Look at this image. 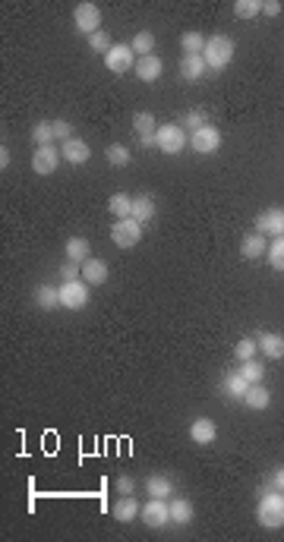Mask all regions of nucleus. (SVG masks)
Returning a JSON list of instances; mask_svg holds the SVG:
<instances>
[{"label":"nucleus","mask_w":284,"mask_h":542,"mask_svg":"<svg viewBox=\"0 0 284 542\" xmlns=\"http://www.w3.org/2000/svg\"><path fill=\"white\" fill-rule=\"evenodd\" d=\"M189 438L196 445H212L215 438H218V426H215L209 416H199L189 423Z\"/></svg>","instance_id":"4468645a"},{"label":"nucleus","mask_w":284,"mask_h":542,"mask_svg":"<svg viewBox=\"0 0 284 542\" xmlns=\"http://www.w3.org/2000/svg\"><path fill=\"white\" fill-rule=\"evenodd\" d=\"M130 47H133V54H136V57H152V47H155V35H152V32H139V35H133Z\"/></svg>","instance_id":"c85d7f7f"},{"label":"nucleus","mask_w":284,"mask_h":542,"mask_svg":"<svg viewBox=\"0 0 284 542\" xmlns=\"http://www.w3.org/2000/svg\"><path fill=\"white\" fill-rule=\"evenodd\" d=\"M268 403H272V391L265 385H250V391L244 394V407L250 410H268Z\"/></svg>","instance_id":"6ab92c4d"},{"label":"nucleus","mask_w":284,"mask_h":542,"mask_svg":"<svg viewBox=\"0 0 284 542\" xmlns=\"http://www.w3.org/2000/svg\"><path fill=\"white\" fill-rule=\"evenodd\" d=\"M205 120H209V117H205V110L193 108V110H187V114H183V130L196 132V130H202V126H205Z\"/></svg>","instance_id":"e433bc0d"},{"label":"nucleus","mask_w":284,"mask_h":542,"mask_svg":"<svg viewBox=\"0 0 284 542\" xmlns=\"http://www.w3.org/2000/svg\"><path fill=\"white\" fill-rule=\"evenodd\" d=\"M256 353H259V344L252 341V338H244V341H237L234 357L240 360V363H246V360H256Z\"/></svg>","instance_id":"72a5a7b5"},{"label":"nucleus","mask_w":284,"mask_h":542,"mask_svg":"<svg viewBox=\"0 0 284 542\" xmlns=\"http://www.w3.org/2000/svg\"><path fill=\"white\" fill-rule=\"evenodd\" d=\"M136 79H139V82H158V79H161V73H165V63H161V57H139V60H136Z\"/></svg>","instance_id":"f8f14e48"},{"label":"nucleus","mask_w":284,"mask_h":542,"mask_svg":"<svg viewBox=\"0 0 284 542\" xmlns=\"http://www.w3.org/2000/svg\"><path fill=\"white\" fill-rule=\"evenodd\" d=\"M67 259H70V262H86V259H92L88 256V252H92V246H88V240L86 237H70V240H67Z\"/></svg>","instance_id":"b1692460"},{"label":"nucleus","mask_w":284,"mask_h":542,"mask_svg":"<svg viewBox=\"0 0 284 542\" xmlns=\"http://www.w3.org/2000/svg\"><path fill=\"white\" fill-rule=\"evenodd\" d=\"M189 148L193 152H199V155H215L221 148V130L212 123H205L202 130L189 132Z\"/></svg>","instance_id":"0eeeda50"},{"label":"nucleus","mask_w":284,"mask_h":542,"mask_svg":"<svg viewBox=\"0 0 284 542\" xmlns=\"http://www.w3.org/2000/svg\"><path fill=\"white\" fill-rule=\"evenodd\" d=\"M133 488H136V482L130 480V476H120V480H117V492H120V495H133Z\"/></svg>","instance_id":"a19ab883"},{"label":"nucleus","mask_w":284,"mask_h":542,"mask_svg":"<svg viewBox=\"0 0 284 542\" xmlns=\"http://www.w3.org/2000/svg\"><path fill=\"white\" fill-rule=\"evenodd\" d=\"M272 488H278V492H284V467H278V470L272 473Z\"/></svg>","instance_id":"79ce46f5"},{"label":"nucleus","mask_w":284,"mask_h":542,"mask_svg":"<svg viewBox=\"0 0 284 542\" xmlns=\"http://www.w3.org/2000/svg\"><path fill=\"white\" fill-rule=\"evenodd\" d=\"M110 240H114V246H120V249L139 246L142 224H139V221H133V217H120V221H114V227H110Z\"/></svg>","instance_id":"20e7f679"},{"label":"nucleus","mask_w":284,"mask_h":542,"mask_svg":"<svg viewBox=\"0 0 284 542\" xmlns=\"http://www.w3.org/2000/svg\"><path fill=\"white\" fill-rule=\"evenodd\" d=\"M205 73H209V67H205L202 54H183V60H180V79H187V82H199Z\"/></svg>","instance_id":"2eb2a0df"},{"label":"nucleus","mask_w":284,"mask_h":542,"mask_svg":"<svg viewBox=\"0 0 284 542\" xmlns=\"http://www.w3.org/2000/svg\"><path fill=\"white\" fill-rule=\"evenodd\" d=\"M145 488H149V498H171L174 495V480H167V476L155 473V476L145 480Z\"/></svg>","instance_id":"5701e85b"},{"label":"nucleus","mask_w":284,"mask_h":542,"mask_svg":"<svg viewBox=\"0 0 284 542\" xmlns=\"http://www.w3.org/2000/svg\"><path fill=\"white\" fill-rule=\"evenodd\" d=\"M234 13L240 16V19H252V16L262 13V3L259 0H237L234 3Z\"/></svg>","instance_id":"c9c22d12"},{"label":"nucleus","mask_w":284,"mask_h":542,"mask_svg":"<svg viewBox=\"0 0 284 542\" xmlns=\"http://www.w3.org/2000/svg\"><path fill=\"white\" fill-rule=\"evenodd\" d=\"M54 136H57L60 142L76 139V136H73V123H70V120H54Z\"/></svg>","instance_id":"58836bf2"},{"label":"nucleus","mask_w":284,"mask_h":542,"mask_svg":"<svg viewBox=\"0 0 284 542\" xmlns=\"http://www.w3.org/2000/svg\"><path fill=\"white\" fill-rule=\"evenodd\" d=\"M110 35H108V32H95V35H88V47H92V51H98V54H108V51H110Z\"/></svg>","instance_id":"4c0bfd02"},{"label":"nucleus","mask_w":284,"mask_h":542,"mask_svg":"<svg viewBox=\"0 0 284 542\" xmlns=\"http://www.w3.org/2000/svg\"><path fill=\"white\" fill-rule=\"evenodd\" d=\"M7 164H10V148L3 145V148H0V167H3V171H7Z\"/></svg>","instance_id":"c03bdc74"},{"label":"nucleus","mask_w":284,"mask_h":542,"mask_svg":"<svg viewBox=\"0 0 284 542\" xmlns=\"http://www.w3.org/2000/svg\"><path fill=\"white\" fill-rule=\"evenodd\" d=\"M108 211L114 217H133V196H126V193H114L108 202Z\"/></svg>","instance_id":"a878e982"},{"label":"nucleus","mask_w":284,"mask_h":542,"mask_svg":"<svg viewBox=\"0 0 284 542\" xmlns=\"http://www.w3.org/2000/svg\"><path fill=\"white\" fill-rule=\"evenodd\" d=\"M262 13H265V16H278V13H281V3H278V0H265V3H262Z\"/></svg>","instance_id":"37998d69"},{"label":"nucleus","mask_w":284,"mask_h":542,"mask_svg":"<svg viewBox=\"0 0 284 542\" xmlns=\"http://www.w3.org/2000/svg\"><path fill=\"white\" fill-rule=\"evenodd\" d=\"M167 508H171V523H193V517H196V508H193V502L189 498H174V502H167Z\"/></svg>","instance_id":"a211bd4d"},{"label":"nucleus","mask_w":284,"mask_h":542,"mask_svg":"<svg viewBox=\"0 0 284 542\" xmlns=\"http://www.w3.org/2000/svg\"><path fill=\"white\" fill-rule=\"evenodd\" d=\"M189 145V132L180 123H161L155 132V148L161 155H180Z\"/></svg>","instance_id":"7ed1b4c3"},{"label":"nucleus","mask_w":284,"mask_h":542,"mask_svg":"<svg viewBox=\"0 0 284 542\" xmlns=\"http://www.w3.org/2000/svg\"><path fill=\"white\" fill-rule=\"evenodd\" d=\"M240 375H244L250 385H262V379H265V369H262L259 360H246V363H240Z\"/></svg>","instance_id":"7c9ffc66"},{"label":"nucleus","mask_w":284,"mask_h":542,"mask_svg":"<svg viewBox=\"0 0 284 542\" xmlns=\"http://www.w3.org/2000/svg\"><path fill=\"white\" fill-rule=\"evenodd\" d=\"M60 155H63V161H70V164H86L88 158H92V148L82 139H70V142H63Z\"/></svg>","instance_id":"dca6fc26"},{"label":"nucleus","mask_w":284,"mask_h":542,"mask_svg":"<svg viewBox=\"0 0 284 542\" xmlns=\"http://www.w3.org/2000/svg\"><path fill=\"white\" fill-rule=\"evenodd\" d=\"M133 132L139 136V139H145V136H155V132H158L155 114H149V110H139V114H133Z\"/></svg>","instance_id":"393cba45"},{"label":"nucleus","mask_w":284,"mask_h":542,"mask_svg":"<svg viewBox=\"0 0 284 542\" xmlns=\"http://www.w3.org/2000/svg\"><path fill=\"white\" fill-rule=\"evenodd\" d=\"M202 60H205V67H209L212 73L224 70V67L234 60V41H230L228 35H212V38H205Z\"/></svg>","instance_id":"f03ea898"},{"label":"nucleus","mask_w":284,"mask_h":542,"mask_svg":"<svg viewBox=\"0 0 284 542\" xmlns=\"http://www.w3.org/2000/svg\"><path fill=\"white\" fill-rule=\"evenodd\" d=\"M259 344V353L265 360H284V334H275V331H262L256 338Z\"/></svg>","instance_id":"ddd939ff"},{"label":"nucleus","mask_w":284,"mask_h":542,"mask_svg":"<svg viewBox=\"0 0 284 542\" xmlns=\"http://www.w3.org/2000/svg\"><path fill=\"white\" fill-rule=\"evenodd\" d=\"M60 278L63 281H79V278H82V265L67 259V265H60Z\"/></svg>","instance_id":"ea45409f"},{"label":"nucleus","mask_w":284,"mask_h":542,"mask_svg":"<svg viewBox=\"0 0 284 542\" xmlns=\"http://www.w3.org/2000/svg\"><path fill=\"white\" fill-rule=\"evenodd\" d=\"M60 306L63 309H70V312H76V309H86L88 306V284L82 278L79 281H63L60 284Z\"/></svg>","instance_id":"39448f33"},{"label":"nucleus","mask_w":284,"mask_h":542,"mask_svg":"<svg viewBox=\"0 0 284 542\" xmlns=\"http://www.w3.org/2000/svg\"><path fill=\"white\" fill-rule=\"evenodd\" d=\"M32 142L35 145H54L57 136H54V123H38L32 130Z\"/></svg>","instance_id":"473e14b6"},{"label":"nucleus","mask_w":284,"mask_h":542,"mask_svg":"<svg viewBox=\"0 0 284 542\" xmlns=\"http://www.w3.org/2000/svg\"><path fill=\"white\" fill-rule=\"evenodd\" d=\"M268 265L275 271H284V237H275V240L268 243V252H265Z\"/></svg>","instance_id":"2f4dec72"},{"label":"nucleus","mask_w":284,"mask_h":542,"mask_svg":"<svg viewBox=\"0 0 284 542\" xmlns=\"http://www.w3.org/2000/svg\"><path fill=\"white\" fill-rule=\"evenodd\" d=\"M104 67L110 73H126V70H136V54L130 45H110V51L104 54Z\"/></svg>","instance_id":"6e6552de"},{"label":"nucleus","mask_w":284,"mask_h":542,"mask_svg":"<svg viewBox=\"0 0 284 542\" xmlns=\"http://www.w3.org/2000/svg\"><path fill=\"white\" fill-rule=\"evenodd\" d=\"M139 511H142V508H139V502H136L133 495H123L117 504H114V517H117L120 523H133V520L139 517Z\"/></svg>","instance_id":"4be33fe9"},{"label":"nucleus","mask_w":284,"mask_h":542,"mask_svg":"<svg viewBox=\"0 0 284 542\" xmlns=\"http://www.w3.org/2000/svg\"><path fill=\"white\" fill-rule=\"evenodd\" d=\"M268 252V243L262 233H250V237H244V243H240V256L244 259H259Z\"/></svg>","instance_id":"412c9836"},{"label":"nucleus","mask_w":284,"mask_h":542,"mask_svg":"<svg viewBox=\"0 0 284 542\" xmlns=\"http://www.w3.org/2000/svg\"><path fill=\"white\" fill-rule=\"evenodd\" d=\"M155 217V199L152 196H133V221L145 224Z\"/></svg>","instance_id":"bb28decb"},{"label":"nucleus","mask_w":284,"mask_h":542,"mask_svg":"<svg viewBox=\"0 0 284 542\" xmlns=\"http://www.w3.org/2000/svg\"><path fill=\"white\" fill-rule=\"evenodd\" d=\"M256 520L268 530L284 527V492L272 488L265 495H259V504H256Z\"/></svg>","instance_id":"f257e3e1"},{"label":"nucleus","mask_w":284,"mask_h":542,"mask_svg":"<svg viewBox=\"0 0 284 542\" xmlns=\"http://www.w3.org/2000/svg\"><path fill=\"white\" fill-rule=\"evenodd\" d=\"M139 517L145 527H167L171 523V508H167L165 498H149V502L142 504Z\"/></svg>","instance_id":"1a4fd4ad"},{"label":"nucleus","mask_w":284,"mask_h":542,"mask_svg":"<svg viewBox=\"0 0 284 542\" xmlns=\"http://www.w3.org/2000/svg\"><path fill=\"white\" fill-rule=\"evenodd\" d=\"M60 161H63V155L54 145H38L35 148V155H32V171L41 174V177H47V174H54L57 167H60Z\"/></svg>","instance_id":"9d476101"},{"label":"nucleus","mask_w":284,"mask_h":542,"mask_svg":"<svg viewBox=\"0 0 284 542\" xmlns=\"http://www.w3.org/2000/svg\"><path fill=\"white\" fill-rule=\"evenodd\" d=\"M180 45H183V54H202V51H205V35H202V32H183Z\"/></svg>","instance_id":"c756f323"},{"label":"nucleus","mask_w":284,"mask_h":542,"mask_svg":"<svg viewBox=\"0 0 284 542\" xmlns=\"http://www.w3.org/2000/svg\"><path fill=\"white\" fill-rule=\"evenodd\" d=\"M82 281H86L88 287H98L108 281V265L102 262V259H86L82 262Z\"/></svg>","instance_id":"f3484780"},{"label":"nucleus","mask_w":284,"mask_h":542,"mask_svg":"<svg viewBox=\"0 0 284 542\" xmlns=\"http://www.w3.org/2000/svg\"><path fill=\"white\" fill-rule=\"evenodd\" d=\"M73 25H76V32H82V35L102 32V10H98V3H79V7L73 10Z\"/></svg>","instance_id":"423d86ee"},{"label":"nucleus","mask_w":284,"mask_h":542,"mask_svg":"<svg viewBox=\"0 0 284 542\" xmlns=\"http://www.w3.org/2000/svg\"><path fill=\"white\" fill-rule=\"evenodd\" d=\"M35 303L41 309H57L60 306V287H51V284H41L35 290Z\"/></svg>","instance_id":"cd10ccee"},{"label":"nucleus","mask_w":284,"mask_h":542,"mask_svg":"<svg viewBox=\"0 0 284 542\" xmlns=\"http://www.w3.org/2000/svg\"><path fill=\"white\" fill-rule=\"evenodd\" d=\"M130 148L126 145H117V142H114V145H108V164H114V167H126V164H130Z\"/></svg>","instance_id":"f704fd0d"},{"label":"nucleus","mask_w":284,"mask_h":542,"mask_svg":"<svg viewBox=\"0 0 284 542\" xmlns=\"http://www.w3.org/2000/svg\"><path fill=\"white\" fill-rule=\"evenodd\" d=\"M221 388H224V394L228 397H237V401H244V394L250 391V381L240 375V372H228L224 379H221Z\"/></svg>","instance_id":"aec40b11"},{"label":"nucleus","mask_w":284,"mask_h":542,"mask_svg":"<svg viewBox=\"0 0 284 542\" xmlns=\"http://www.w3.org/2000/svg\"><path fill=\"white\" fill-rule=\"evenodd\" d=\"M256 233L262 237H284V209H268L256 217Z\"/></svg>","instance_id":"9b49d317"}]
</instances>
